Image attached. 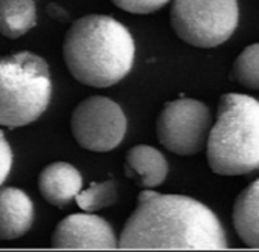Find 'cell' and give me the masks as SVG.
Here are the masks:
<instances>
[{
    "label": "cell",
    "mask_w": 259,
    "mask_h": 252,
    "mask_svg": "<svg viewBox=\"0 0 259 252\" xmlns=\"http://www.w3.org/2000/svg\"><path fill=\"white\" fill-rule=\"evenodd\" d=\"M34 222V205L19 188H0V240L25 235Z\"/></svg>",
    "instance_id": "9c48e42d"
},
{
    "label": "cell",
    "mask_w": 259,
    "mask_h": 252,
    "mask_svg": "<svg viewBox=\"0 0 259 252\" xmlns=\"http://www.w3.org/2000/svg\"><path fill=\"white\" fill-rule=\"evenodd\" d=\"M76 205L85 212H95L111 206L117 200V188L113 181L92 184L87 190H81L75 199Z\"/></svg>",
    "instance_id": "5bb4252c"
},
{
    "label": "cell",
    "mask_w": 259,
    "mask_h": 252,
    "mask_svg": "<svg viewBox=\"0 0 259 252\" xmlns=\"http://www.w3.org/2000/svg\"><path fill=\"white\" fill-rule=\"evenodd\" d=\"M13 167V150L5 135L0 130V187L7 181Z\"/></svg>",
    "instance_id": "e0dca14e"
},
{
    "label": "cell",
    "mask_w": 259,
    "mask_h": 252,
    "mask_svg": "<svg viewBox=\"0 0 259 252\" xmlns=\"http://www.w3.org/2000/svg\"><path fill=\"white\" fill-rule=\"evenodd\" d=\"M82 188L79 171L67 162H54L38 176V190L46 202L57 208L67 206Z\"/></svg>",
    "instance_id": "30bf717a"
},
{
    "label": "cell",
    "mask_w": 259,
    "mask_h": 252,
    "mask_svg": "<svg viewBox=\"0 0 259 252\" xmlns=\"http://www.w3.org/2000/svg\"><path fill=\"white\" fill-rule=\"evenodd\" d=\"M206 153L210 170L221 176H239L259 168L257 99L244 93L221 96Z\"/></svg>",
    "instance_id": "3957f363"
},
{
    "label": "cell",
    "mask_w": 259,
    "mask_h": 252,
    "mask_svg": "<svg viewBox=\"0 0 259 252\" xmlns=\"http://www.w3.org/2000/svg\"><path fill=\"white\" fill-rule=\"evenodd\" d=\"M232 77L241 86L259 90V43L248 45L236 57Z\"/></svg>",
    "instance_id": "9a60e30c"
},
{
    "label": "cell",
    "mask_w": 259,
    "mask_h": 252,
    "mask_svg": "<svg viewBox=\"0 0 259 252\" xmlns=\"http://www.w3.org/2000/svg\"><path fill=\"white\" fill-rule=\"evenodd\" d=\"M212 127L210 112L197 99L182 98L165 104L156 124L160 144L180 156H191L206 147Z\"/></svg>",
    "instance_id": "8992f818"
},
{
    "label": "cell",
    "mask_w": 259,
    "mask_h": 252,
    "mask_svg": "<svg viewBox=\"0 0 259 252\" xmlns=\"http://www.w3.org/2000/svg\"><path fill=\"white\" fill-rule=\"evenodd\" d=\"M48 14L54 19V20H58V22H64L69 19V14L66 13L64 8L58 7L57 4H51L48 5Z\"/></svg>",
    "instance_id": "ac0fdd59"
},
{
    "label": "cell",
    "mask_w": 259,
    "mask_h": 252,
    "mask_svg": "<svg viewBox=\"0 0 259 252\" xmlns=\"http://www.w3.org/2000/svg\"><path fill=\"white\" fill-rule=\"evenodd\" d=\"M233 226L247 246L259 249V179L238 194L233 205Z\"/></svg>",
    "instance_id": "7c38bea8"
},
{
    "label": "cell",
    "mask_w": 259,
    "mask_h": 252,
    "mask_svg": "<svg viewBox=\"0 0 259 252\" xmlns=\"http://www.w3.org/2000/svg\"><path fill=\"white\" fill-rule=\"evenodd\" d=\"M236 0H174L171 26L195 48H215L232 37L238 26Z\"/></svg>",
    "instance_id": "5b68a950"
},
{
    "label": "cell",
    "mask_w": 259,
    "mask_h": 252,
    "mask_svg": "<svg viewBox=\"0 0 259 252\" xmlns=\"http://www.w3.org/2000/svg\"><path fill=\"white\" fill-rule=\"evenodd\" d=\"M125 173L144 188H154L166 179L168 162L154 147L136 146L130 149L125 159Z\"/></svg>",
    "instance_id": "8fae6325"
},
{
    "label": "cell",
    "mask_w": 259,
    "mask_h": 252,
    "mask_svg": "<svg viewBox=\"0 0 259 252\" xmlns=\"http://www.w3.org/2000/svg\"><path fill=\"white\" fill-rule=\"evenodd\" d=\"M136 46L130 31L116 19L90 14L69 28L63 55L69 72L81 84L110 87L133 67Z\"/></svg>",
    "instance_id": "7a4b0ae2"
},
{
    "label": "cell",
    "mask_w": 259,
    "mask_h": 252,
    "mask_svg": "<svg viewBox=\"0 0 259 252\" xmlns=\"http://www.w3.org/2000/svg\"><path fill=\"white\" fill-rule=\"evenodd\" d=\"M52 95L51 70L37 54L0 57V125L22 127L38 119Z\"/></svg>",
    "instance_id": "277c9868"
},
{
    "label": "cell",
    "mask_w": 259,
    "mask_h": 252,
    "mask_svg": "<svg viewBox=\"0 0 259 252\" xmlns=\"http://www.w3.org/2000/svg\"><path fill=\"white\" fill-rule=\"evenodd\" d=\"M72 135L76 142L92 152L116 149L126 132V118L120 105L105 96L81 101L72 113Z\"/></svg>",
    "instance_id": "52a82bcc"
},
{
    "label": "cell",
    "mask_w": 259,
    "mask_h": 252,
    "mask_svg": "<svg viewBox=\"0 0 259 252\" xmlns=\"http://www.w3.org/2000/svg\"><path fill=\"white\" fill-rule=\"evenodd\" d=\"M58 249H113L117 238L108 222L93 214H70L63 219L52 235Z\"/></svg>",
    "instance_id": "ba28073f"
},
{
    "label": "cell",
    "mask_w": 259,
    "mask_h": 252,
    "mask_svg": "<svg viewBox=\"0 0 259 252\" xmlns=\"http://www.w3.org/2000/svg\"><path fill=\"white\" fill-rule=\"evenodd\" d=\"M111 2L126 13L150 14L163 8L169 0H111Z\"/></svg>",
    "instance_id": "2e32d148"
},
{
    "label": "cell",
    "mask_w": 259,
    "mask_h": 252,
    "mask_svg": "<svg viewBox=\"0 0 259 252\" xmlns=\"http://www.w3.org/2000/svg\"><path fill=\"white\" fill-rule=\"evenodd\" d=\"M34 0H0V34L19 39L35 26Z\"/></svg>",
    "instance_id": "4fadbf2b"
},
{
    "label": "cell",
    "mask_w": 259,
    "mask_h": 252,
    "mask_svg": "<svg viewBox=\"0 0 259 252\" xmlns=\"http://www.w3.org/2000/svg\"><path fill=\"white\" fill-rule=\"evenodd\" d=\"M122 249H226L218 217L182 194L142 191L117 240Z\"/></svg>",
    "instance_id": "6da1fadb"
}]
</instances>
